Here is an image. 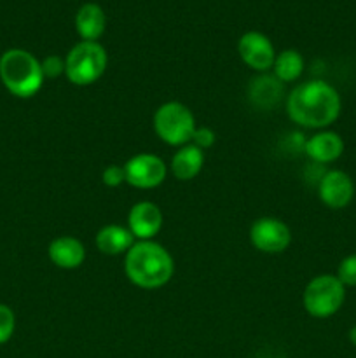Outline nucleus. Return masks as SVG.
Listing matches in <instances>:
<instances>
[{
  "mask_svg": "<svg viewBox=\"0 0 356 358\" xmlns=\"http://www.w3.org/2000/svg\"><path fill=\"white\" fill-rule=\"evenodd\" d=\"M285 96V84L274 73H260L248 86V98L255 107L271 110Z\"/></svg>",
  "mask_w": 356,
  "mask_h": 358,
  "instance_id": "obj_12",
  "label": "nucleus"
},
{
  "mask_svg": "<svg viewBox=\"0 0 356 358\" xmlns=\"http://www.w3.org/2000/svg\"><path fill=\"white\" fill-rule=\"evenodd\" d=\"M341 94L332 84L314 79L293 87L286 98V114L302 128L323 129L341 115Z\"/></svg>",
  "mask_w": 356,
  "mask_h": 358,
  "instance_id": "obj_1",
  "label": "nucleus"
},
{
  "mask_svg": "<svg viewBox=\"0 0 356 358\" xmlns=\"http://www.w3.org/2000/svg\"><path fill=\"white\" fill-rule=\"evenodd\" d=\"M304 150L316 164H328L337 161L344 152V140L335 131H318L304 143Z\"/></svg>",
  "mask_w": 356,
  "mask_h": 358,
  "instance_id": "obj_13",
  "label": "nucleus"
},
{
  "mask_svg": "<svg viewBox=\"0 0 356 358\" xmlns=\"http://www.w3.org/2000/svg\"><path fill=\"white\" fill-rule=\"evenodd\" d=\"M107 28V16L98 3L87 2L77 10L75 30L82 41L98 42V38L105 34Z\"/></svg>",
  "mask_w": 356,
  "mask_h": 358,
  "instance_id": "obj_17",
  "label": "nucleus"
},
{
  "mask_svg": "<svg viewBox=\"0 0 356 358\" xmlns=\"http://www.w3.org/2000/svg\"><path fill=\"white\" fill-rule=\"evenodd\" d=\"M195 128L194 114L180 101H166L154 114L156 135L168 145L184 147L191 143Z\"/></svg>",
  "mask_w": 356,
  "mask_h": 358,
  "instance_id": "obj_5",
  "label": "nucleus"
},
{
  "mask_svg": "<svg viewBox=\"0 0 356 358\" xmlns=\"http://www.w3.org/2000/svg\"><path fill=\"white\" fill-rule=\"evenodd\" d=\"M346 301V287L334 275L314 276L304 289L302 303L314 318H328L337 313Z\"/></svg>",
  "mask_w": 356,
  "mask_h": 358,
  "instance_id": "obj_6",
  "label": "nucleus"
},
{
  "mask_svg": "<svg viewBox=\"0 0 356 358\" xmlns=\"http://www.w3.org/2000/svg\"><path fill=\"white\" fill-rule=\"evenodd\" d=\"M272 72L283 84L293 83L304 72V56L295 49H285L279 55H276Z\"/></svg>",
  "mask_w": 356,
  "mask_h": 358,
  "instance_id": "obj_18",
  "label": "nucleus"
},
{
  "mask_svg": "<svg viewBox=\"0 0 356 358\" xmlns=\"http://www.w3.org/2000/svg\"><path fill=\"white\" fill-rule=\"evenodd\" d=\"M250 240L251 245L264 254H281L292 243V231L283 220L262 217L251 224Z\"/></svg>",
  "mask_w": 356,
  "mask_h": 358,
  "instance_id": "obj_8",
  "label": "nucleus"
},
{
  "mask_svg": "<svg viewBox=\"0 0 356 358\" xmlns=\"http://www.w3.org/2000/svg\"><path fill=\"white\" fill-rule=\"evenodd\" d=\"M0 80L14 96L31 98L44 84L40 62L24 49H7L0 56Z\"/></svg>",
  "mask_w": 356,
  "mask_h": 358,
  "instance_id": "obj_3",
  "label": "nucleus"
},
{
  "mask_svg": "<svg viewBox=\"0 0 356 358\" xmlns=\"http://www.w3.org/2000/svg\"><path fill=\"white\" fill-rule=\"evenodd\" d=\"M42 73H44V79H56L58 76L65 73V58L61 56H47L40 62Z\"/></svg>",
  "mask_w": 356,
  "mask_h": 358,
  "instance_id": "obj_21",
  "label": "nucleus"
},
{
  "mask_svg": "<svg viewBox=\"0 0 356 358\" xmlns=\"http://www.w3.org/2000/svg\"><path fill=\"white\" fill-rule=\"evenodd\" d=\"M202 164H205V150L195 147L194 143H187L175 152L170 168L175 178L187 182L201 173Z\"/></svg>",
  "mask_w": 356,
  "mask_h": 358,
  "instance_id": "obj_16",
  "label": "nucleus"
},
{
  "mask_svg": "<svg viewBox=\"0 0 356 358\" xmlns=\"http://www.w3.org/2000/svg\"><path fill=\"white\" fill-rule=\"evenodd\" d=\"M215 138H216L215 133H213L209 128H195L191 143H194V145L199 147L201 150H206L215 143Z\"/></svg>",
  "mask_w": 356,
  "mask_h": 358,
  "instance_id": "obj_23",
  "label": "nucleus"
},
{
  "mask_svg": "<svg viewBox=\"0 0 356 358\" xmlns=\"http://www.w3.org/2000/svg\"><path fill=\"white\" fill-rule=\"evenodd\" d=\"M237 51L244 65L257 72L265 73L272 69L276 59V51L272 42L260 31H246L237 42Z\"/></svg>",
  "mask_w": 356,
  "mask_h": 358,
  "instance_id": "obj_9",
  "label": "nucleus"
},
{
  "mask_svg": "<svg viewBox=\"0 0 356 358\" xmlns=\"http://www.w3.org/2000/svg\"><path fill=\"white\" fill-rule=\"evenodd\" d=\"M108 56L100 42L80 41L65 58V76L75 86L94 84L105 73Z\"/></svg>",
  "mask_w": 356,
  "mask_h": 358,
  "instance_id": "obj_4",
  "label": "nucleus"
},
{
  "mask_svg": "<svg viewBox=\"0 0 356 358\" xmlns=\"http://www.w3.org/2000/svg\"><path fill=\"white\" fill-rule=\"evenodd\" d=\"M335 276L341 280L344 287H356V254H351L342 259Z\"/></svg>",
  "mask_w": 356,
  "mask_h": 358,
  "instance_id": "obj_20",
  "label": "nucleus"
},
{
  "mask_svg": "<svg viewBox=\"0 0 356 358\" xmlns=\"http://www.w3.org/2000/svg\"><path fill=\"white\" fill-rule=\"evenodd\" d=\"M124 271L133 285L154 290L170 282L175 273V262L163 245L152 240H136L126 254Z\"/></svg>",
  "mask_w": 356,
  "mask_h": 358,
  "instance_id": "obj_2",
  "label": "nucleus"
},
{
  "mask_svg": "<svg viewBox=\"0 0 356 358\" xmlns=\"http://www.w3.org/2000/svg\"><path fill=\"white\" fill-rule=\"evenodd\" d=\"M349 341L356 346V325L351 329V331H349Z\"/></svg>",
  "mask_w": 356,
  "mask_h": 358,
  "instance_id": "obj_24",
  "label": "nucleus"
},
{
  "mask_svg": "<svg viewBox=\"0 0 356 358\" xmlns=\"http://www.w3.org/2000/svg\"><path fill=\"white\" fill-rule=\"evenodd\" d=\"M126 182L136 189L159 187L168 175V166L159 156L150 152H140L129 157L124 164Z\"/></svg>",
  "mask_w": 356,
  "mask_h": 358,
  "instance_id": "obj_7",
  "label": "nucleus"
},
{
  "mask_svg": "<svg viewBox=\"0 0 356 358\" xmlns=\"http://www.w3.org/2000/svg\"><path fill=\"white\" fill-rule=\"evenodd\" d=\"M163 212L156 203L140 201L129 210L128 227L136 240H152L163 229Z\"/></svg>",
  "mask_w": 356,
  "mask_h": 358,
  "instance_id": "obj_11",
  "label": "nucleus"
},
{
  "mask_svg": "<svg viewBox=\"0 0 356 358\" xmlns=\"http://www.w3.org/2000/svg\"><path fill=\"white\" fill-rule=\"evenodd\" d=\"M318 196L321 203L332 210L346 208L355 196V184L346 171H325L318 180Z\"/></svg>",
  "mask_w": 356,
  "mask_h": 358,
  "instance_id": "obj_10",
  "label": "nucleus"
},
{
  "mask_svg": "<svg viewBox=\"0 0 356 358\" xmlns=\"http://www.w3.org/2000/svg\"><path fill=\"white\" fill-rule=\"evenodd\" d=\"M14 329H16L14 311L7 304H0V345H6L13 338Z\"/></svg>",
  "mask_w": 356,
  "mask_h": 358,
  "instance_id": "obj_19",
  "label": "nucleus"
},
{
  "mask_svg": "<svg viewBox=\"0 0 356 358\" xmlns=\"http://www.w3.org/2000/svg\"><path fill=\"white\" fill-rule=\"evenodd\" d=\"M101 180L107 187H119L126 182V173L124 166H119V164H110L103 170L101 173Z\"/></svg>",
  "mask_w": 356,
  "mask_h": 358,
  "instance_id": "obj_22",
  "label": "nucleus"
},
{
  "mask_svg": "<svg viewBox=\"0 0 356 358\" xmlns=\"http://www.w3.org/2000/svg\"><path fill=\"white\" fill-rule=\"evenodd\" d=\"M47 255L52 264L59 269H77L86 259V248L80 240L73 236H59L51 241Z\"/></svg>",
  "mask_w": 356,
  "mask_h": 358,
  "instance_id": "obj_14",
  "label": "nucleus"
},
{
  "mask_svg": "<svg viewBox=\"0 0 356 358\" xmlns=\"http://www.w3.org/2000/svg\"><path fill=\"white\" fill-rule=\"evenodd\" d=\"M135 241L136 238L133 236L129 227L119 224L103 226L96 234V248L105 255H126Z\"/></svg>",
  "mask_w": 356,
  "mask_h": 358,
  "instance_id": "obj_15",
  "label": "nucleus"
}]
</instances>
